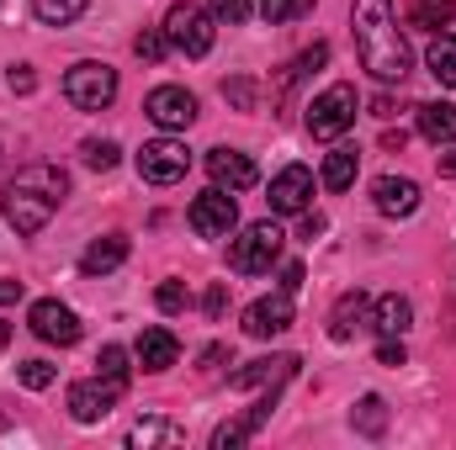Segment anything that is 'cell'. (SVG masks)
Masks as SVG:
<instances>
[{
    "instance_id": "ba28073f",
    "label": "cell",
    "mask_w": 456,
    "mask_h": 450,
    "mask_svg": "<svg viewBox=\"0 0 456 450\" xmlns=\"http://www.w3.org/2000/svg\"><path fill=\"white\" fill-rule=\"evenodd\" d=\"M191 233L197 238H228L233 233V223H239V207H233V191H224V186H208L197 202H191Z\"/></svg>"
},
{
    "instance_id": "44dd1931",
    "label": "cell",
    "mask_w": 456,
    "mask_h": 450,
    "mask_svg": "<svg viewBox=\"0 0 456 450\" xmlns=\"http://www.w3.org/2000/svg\"><path fill=\"white\" fill-rule=\"evenodd\" d=\"M414 324V308H409V297H398V292H387V297H377L371 302V329L387 339V334H403Z\"/></svg>"
},
{
    "instance_id": "cb8c5ba5",
    "label": "cell",
    "mask_w": 456,
    "mask_h": 450,
    "mask_svg": "<svg viewBox=\"0 0 456 450\" xmlns=\"http://www.w3.org/2000/svg\"><path fill=\"white\" fill-rule=\"evenodd\" d=\"M350 424H355V435H366V440H377V435H387V403H382L377 392H366V398L355 403V414H350Z\"/></svg>"
},
{
    "instance_id": "1f68e13d",
    "label": "cell",
    "mask_w": 456,
    "mask_h": 450,
    "mask_svg": "<svg viewBox=\"0 0 456 450\" xmlns=\"http://www.w3.org/2000/svg\"><path fill=\"white\" fill-rule=\"evenodd\" d=\"M96 366H102V376H112V382H127V371H133V366H127V350H122V344H107V350L96 355Z\"/></svg>"
},
{
    "instance_id": "6da1fadb",
    "label": "cell",
    "mask_w": 456,
    "mask_h": 450,
    "mask_svg": "<svg viewBox=\"0 0 456 450\" xmlns=\"http://www.w3.org/2000/svg\"><path fill=\"white\" fill-rule=\"evenodd\" d=\"M64 197H69V175L59 170V165H21L11 181H5V191H0V218L16 228L21 238H32V233H43V228L53 223V213L64 207Z\"/></svg>"
},
{
    "instance_id": "60d3db41",
    "label": "cell",
    "mask_w": 456,
    "mask_h": 450,
    "mask_svg": "<svg viewBox=\"0 0 456 450\" xmlns=\"http://www.w3.org/2000/svg\"><path fill=\"white\" fill-rule=\"evenodd\" d=\"M371 117H398V101H393V96H377V101H371Z\"/></svg>"
},
{
    "instance_id": "277c9868",
    "label": "cell",
    "mask_w": 456,
    "mask_h": 450,
    "mask_svg": "<svg viewBox=\"0 0 456 450\" xmlns=\"http://www.w3.org/2000/svg\"><path fill=\"white\" fill-rule=\"evenodd\" d=\"M281 244H287V233L271 223V218H265V223H249L233 244H228V265H233L239 276H265V270L281 260Z\"/></svg>"
},
{
    "instance_id": "ac0fdd59",
    "label": "cell",
    "mask_w": 456,
    "mask_h": 450,
    "mask_svg": "<svg viewBox=\"0 0 456 450\" xmlns=\"http://www.w3.org/2000/svg\"><path fill=\"white\" fill-rule=\"evenodd\" d=\"M133 355H138V366H143V371H170V366L181 360V344H175L170 329H143Z\"/></svg>"
},
{
    "instance_id": "4316f807",
    "label": "cell",
    "mask_w": 456,
    "mask_h": 450,
    "mask_svg": "<svg viewBox=\"0 0 456 450\" xmlns=\"http://www.w3.org/2000/svg\"><path fill=\"white\" fill-rule=\"evenodd\" d=\"M452 16H456V0H414L409 5V21L414 27H430V32L452 27Z\"/></svg>"
},
{
    "instance_id": "8992f818",
    "label": "cell",
    "mask_w": 456,
    "mask_h": 450,
    "mask_svg": "<svg viewBox=\"0 0 456 450\" xmlns=\"http://www.w3.org/2000/svg\"><path fill=\"white\" fill-rule=\"evenodd\" d=\"M355 85H330V91H319L314 96V107H308V133L319 138V143H335L345 138L350 127H355Z\"/></svg>"
},
{
    "instance_id": "ffe728a7",
    "label": "cell",
    "mask_w": 456,
    "mask_h": 450,
    "mask_svg": "<svg viewBox=\"0 0 456 450\" xmlns=\"http://www.w3.org/2000/svg\"><path fill=\"white\" fill-rule=\"evenodd\" d=\"M122 260H127V233H107V238H96V244L80 254V270H86V276H112Z\"/></svg>"
},
{
    "instance_id": "b9f144b4",
    "label": "cell",
    "mask_w": 456,
    "mask_h": 450,
    "mask_svg": "<svg viewBox=\"0 0 456 450\" xmlns=\"http://www.w3.org/2000/svg\"><path fill=\"white\" fill-rule=\"evenodd\" d=\"M0 302H21V281H0Z\"/></svg>"
},
{
    "instance_id": "83f0119b",
    "label": "cell",
    "mask_w": 456,
    "mask_h": 450,
    "mask_svg": "<svg viewBox=\"0 0 456 450\" xmlns=\"http://www.w3.org/2000/svg\"><path fill=\"white\" fill-rule=\"evenodd\" d=\"M255 435H260V430L249 424V414H244V419H228V424L213 430V450H239V446H249Z\"/></svg>"
},
{
    "instance_id": "836d02e7",
    "label": "cell",
    "mask_w": 456,
    "mask_h": 450,
    "mask_svg": "<svg viewBox=\"0 0 456 450\" xmlns=\"http://www.w3.org/2000/svg\"><path fill=\"white\" fill-rule=\"evenodd\" d=\"M213 16L228 21V27H244L255 16V0H213Z\"/></svg>"
},
{
    "instance_id": "f546056e",
    "label": "cell",
    "mask_w": 456,
    "mask_h": 450,
    "mask_svg": "<svg viewBox=\"0 0 456 450\" xmlns=\"http://www.w3.org/2000/svg\"><path fill=\"white\" fill-rule=\"evenodd\" d=\"M255 5H260V16H265L271 27L297 21V16H308V11H314V0H255Z\"/></svg>"
},
{
    "instance_id": "e0dca14e",
    "label": "cell",
    "mask_w": 456,
    "mask_h": 450,
    "mask_svg": "<svg viewBox=\"0 0 456 450\" xmlns=\"http://www.w3.org/2000/svg\"><path fill=\"white\" fill-rule=\"evenodd\" d=\"M297 371V355H265V360H249L233 371V387L249 392V387H281L287 376Z\"/></svg>"
},
{
    "instance_id": "d6986e66",
    "label": "cell",
    "mask_w": 456,
    "mask_h": 450,
    "mask_svg": "<svg viewBox=\"0 0 456 450\" xmlns=\"http://www.w3.org/2000/svg\"><path fill=\"white\" fill-rule=\"evenodd\" d=\"M127 446L133 450H154V446L175 450V446H186V430L170 424V419H138V424L127 430Z\"/></svg>"
},
{
    "instance_id": "30bf717a",
    "label": "cell",
    "mask_w": 456,
    "mask_h": 450,
    "mask_svg": "<svg viewBox=\"0 0 456 450\" xmlns=\"http://www.w3.org/2000/svg\"><path fill=\"white\" fill-rule=\"evenodd\" d=\"M265 202H271L276 218H297V213H308V202H314V170H308V165H287V170H276Z\"/></svg>"
},
{
    "instance_id": "52a82bcc",
    "label": "cell",
    "mask_w": 456,
    "mask_h": 450,
    "mask_svg": "<svg viewBox=\"0 0 456 450\" xmlns=\"http://www.w3.org/2000/svg\"><path fill=\"white\" fill-rule=\"evenodd\" d=\"M186 170H191V149L175 143V138H154V143L138 149V175L149 186H175Z\"/></svg>"
},
{
    "instance_id": "3957f363",
    "label": "cell",
    "mask_w": 456,
    "mask_h": 450,
    "mask_svg": "<svg viewBox=\"0 0 456 450\" xmlns=\"http://www.w3.org/2000/svg\"><path fill=\"white\" fill-rule=\"evenodd\" d=\"M165 37H170V48H175V53H186V59L213 53V37H218L213 11H208V5H197V0H175V5H170V16H165Z\"/></svg>"
},
{
    "instance_id": "7bdbcfd3",
    "label": "cell",
    "mask_w": 456,
    "mask_h": 450,
    "mask_svg": "<svg viewBox=\"0 0 456 450\" xmlns=\"http://www.w3.org/2000/svg\"><path fill=\"white\" fill-rule=\"evenodd\" d=\"M436 165H441V175H446V181L456 175V154H436Z\"/></svg>"
},
{
    "instance_id": "8d00e7d4",
    "label": "cell",
    "mask_w": 456,
    "mask_h": 450,
    "mask_svg": "<svg viewBox=\"0 0 456 450\" xmlns=\"http://www.w3.org/2000/svg\"><path fill=\"white\" fill-rule=\"evenodd\" d=\"M377 366H409V350H403V334H387L382 344H377Z\"/></svg>"
},
{
    "instance_id": "603a6c76",
    "label": "cell",
    "mask_w": 456,
    "mask_h": 450,
    "mask_svg": "<svg viewBox=\"0 0 456 450\" xmlns=\"http://www.w3.org/2000/svg\"><path fill=\"white\" fill-rule=\"evenodd\" d=\"M355 170H361V154L340 143V149H330V154H324V170H319V181H324L330 191H350V186H355Z\"/></svg>"
},
{
    "instance_id": "e575fe53",
    "label": "cell",
    "mask_w": 456,
    "mask_h": 450,
    "mask_svg": "<svg viewBox=\"0 0 456 450\" xmlns=\"http://www.w3.org/2000/svg\"><path fill=\"white\" fill-rule=\"evenodd\" d=\"M165 48H170V37H165V32H138V37H133V53H138V59H149V64H159V59H165Z\"/></svg>"
},
{
    "instance_id": "2e32d148",
    "label": "cell",
    "mask_w": 456,
    "mask_h": 450,
    "mask_svg": "<svg viewBox=\"0 0 456 450\" xmlns=\"http://www.w3.org/2000/svg\"><path fill=\"white\" fill-rule=\"evenodd\" d=\"M361 329H371V297L366 292H340L335 313H330V339H355Z\"/></svg>"
},
{
    "instance_id": "484cf974",
    "label": "cell",
    "mask_w": 456,
    "mask_h": 450,
    "mask_svg": "<svg viewBox=\"0 0 456 450\" xmlns=\"http://www.w3.org/2000/svg\"><path fill=\"white\" fill-rule=\"evenodd\" d=\"M86 5H91V0H32V16L48 21V27H69V21L86 16Z\"/></svg>"
},
{
    "instance_id": "7a4b0ae2",
    "label": "cell",
    "mask_w": 456,
    "mask_h": 450,
    "mask_svg": "<svg viewBox=\"0 0 456 450\" xmlns=\"http://www.w3.org/2000/svg\"><path fill=\"white\" fill-rule=\"evenodd\" d=\"M350 27H355V53H361V69L382 85H398L414 64L398 21H393V0H355L350 11Z\"/></svg>"
},
{
    "instance_id": "4fadbf2b",
    "label": "cell",
    "mask_w": 456,
    "mask_h": 450,
    "mask_svg": "<svg viewBox=\"0 0 456 450\" xmlns=\"http://www.w3.org/2000/svg\"><path fill=\"white\" fill-rule=\"evenodd\" d=\"M122 387H127V382H112V376L75 382V387H69V414H75L80 424H96V419H107V414L117 408V398H122Z\"/></svg>"
},
{
    "instance_id": "8fae6325",
    "label": "cell",
    "mask_w": 456,
    "mask_h": 450,
    "mask_svg": "<svg viewBox=\"0 0 456 450\" xmlns=\"http://www.w3.org/2000/svg\"><path fill=\"white\" fill-rule=\"evenodd\" d=\"M27 324H32V334L43 339V344H59V350H69V344H80V318L64 308V302H53V297H43V302H32V313H27Z\"/></svg>"
},
{
    "instance_id": "74e56055",
    "label": "cell",
    "mask_w": 456,
    "mask_h": 450,
    "mask_svg": "<svg viewBox=\"0 0 456 450\" xmlns=\"http://www.w3.org/2000/svg\"><path fill=\"white\" fill-rule=\"evenodd\" d=\"M202 308H208V318H224V308H228V286H213V292L202 297Z\"/></svg>"
},
{
    "instance_id": "d6a6232c",
    "label": "cell",
    "mask_w": 456,
    "mask_h": 450,
    "mask_svg": "<svg viewBox=\"0 0 456 450\" xmlns=\"http://www.w3.org/2000/svg\"><path fill=\"white\" fill-rule=\"evenodd\" d=\"M224 96L233 101V107H239V112H255V101H260L255 80H244V75H239V80H224Z\"/></svg>"
},
{
    "instance_id": "f1b7e54d",
    "label": "cell",
    "mask_w": 456,
    "mask_h": 450,
    "mask_svg": "<svg viewBox=\"0 0 456 450\" xmlns=\"http://www.w3.org/2000/svg\"><path fill=\"white\" fill-rule=\"evenodd\" d=\"M80 159H86L91 170H117L122 149H117L112 138H86V143H80Z\"/></svg>"
},
{
    "instance_id": "ee69618b",
    "label": "cell",
    "mask_w": 456,
    "mask_h": 450,
    "mask_svg": "<svg viewBox=\"0 0 456 450\" xmlns=\"http://www.w3.org/2000/svg\"><path fill=\"white\" fill-rule=\"evenodd\" d=\"M5 344H11V324H0V355H5Z\"/></svg>"
},
{
    "instance_id": "4dcf8cb0",
    "label": "cell",
    "mask_w": 456,
    "mask_h": 450,
    "mask_svg": "<svg viewBox=\"0 0 456 450\" xmlns=\"http://www.w3.org/2000/svg\"><path fill=\"white\" fill-rule=\"evenodd\" d=\"M16 376H21V387L43 392V387H53V376H59V371H53L48 360H21V371H16Z\"/></svg>"
},
{
    "instance_id": "5bb4252c",
    "label": "cell",
    "mask_w": 456,
    "mask_h": 450,
    "mask_svg": "<svg viewBox=\"0 0 456 450\" xmlns=\"http://www.w3.org/2000/svg\"><path fill=\"white\" fill-rule=\"evenodd\" d=\"M371 202L382 218H414L419 213V186L409 175H377L371 181Z\"/></svg>"
},
{
    "instance_id": "d590c367",
    "label": "cell",
    "mask_w": 456,
    "mask_h": 450,
    "mask_svg": "<svg viewBox=\"0 0 456 450\" xmlns=\"http://www.w3.org/2000/svg\"><path fill=\"white\" fill-rule=\"evenodd\" d=\"M154 302H159V313H181L191 297H186V281H165L159 292H154Z\"/></svg>"
},
{
    "instance_id": "7402d4cb",
    "label": "cell",
    "mask_w": 456,
    "mask_h": 450,
    "mask_svg": "<svg viewBox=\"0 0 456 450\" xmlns=\"http://www.w3.org/2000/svg\"><path fill=\"white\" fill-rule=\"evenodd\" d=\"M414 122H419V133L441 149V143H456V107L452 101H425V107H414Z\"/></svg>"
},
{
    "instance_id": "7c38bea8",
    "label": "cell",
    "mask_w": 456,
    "mask_h": 450,
    "mask_svg": "<svg viewBox=\"0 0 456 450\" xmlns=\"http://www.w3.org/2000/svg\"><path fill=\"white\" fill-rule=\"evenodd\" d=\"M292 292H271V297H260V302H249L244 308V334L249 339H276L292 329Z\"/></svg>"
},
{
    "instance_id": "5b68a950",
    "label": "cell",
    "mask_w": 456,
    "mask_h": 450,
    "mask_svg": "<svg viewBox=\"0 0 456 450\" xmlns=\"http://www.w3.org/2000/svg\"><path fill=\"white\" fill-rule=\"evenodd\" d=\"M64 96H69V107H80V112H107L117 101V69L112 64H96V59L75 64V69L64 75Z\"/></svg>"
},
{
    "instance_id": "9c48e42d",
    "label": "cell",
    "mask_w": 456,
    "mask_h": 450,
    "mask_svg": "<svg viewBox=\"0 0 456 450\" xmlns=\"http://www.w3.org/2000/svg\"><path fill=\"white\" fill-rule=\"evenodd\" d=\"M143 117H149L154 127H165V133H181V127L197 122V96H191L186 85H154L149 101H143Z\"/></svg>"
},
{
    "instance_id": "f35d334b",
    "label": "cell",
    "mask_w": 456,
    "mask_h": 450,
    "mask_svg": "<svg viewBox=\"0 0 456 450\" xmlns=\"http://www.w3.org/2000/svg\"><path fill=\"white\" fill-rule=\"evenodd\" d=\"M32 85H37V75H32L27 64H16V69H11V91H21V96H27Z\"/></svg>"
},
{
    "instance_id": "ab89813d",
    "label": "cell",
    "mask_w": 456,
    "mask_h": 450,
    "mask_svg": "<svg viewBox=\"0 0 456 450\" xmlns=\"http://www.w3.org/2000/svg\"><path fill=\"white\" fill-rule=\"evenodd\" d=\"M297 286H303V265L287 260V265H281V292H297Z\"/></svg>"
},
{
    "instance_id": "d4e9b609",
    "label": "cell",
    "mask_w": 456,
    "mask_h": 450,
    "mask_svg": "<svg viewBox=\"0 0 456 450\" xmlns=\"http://www.w3.org/2000/svg\"><path fill=\"white\" fill-rule=\"evenodd\" d=\"M425 64H430V75L441 80V85H456V37H430V48H425Z\"/></svg>"
},
{
    "instance_id": "9a60e30c",
    "label": "cell",
    "mask_w": 456,
    "mask_h": 450,
    "mask_svg": "<svg viewBox=\"0 0 456 450\" xmlns=\"http://www.w3.org/2000/svg\"><path fill=\"white\" fill-rule=\"evenodd\" d=\"M208 175H213V186H224V191H249V186L260 181L255 159L239 154V149H213V154H208Z\"/></svg>"
}]
</instances>
